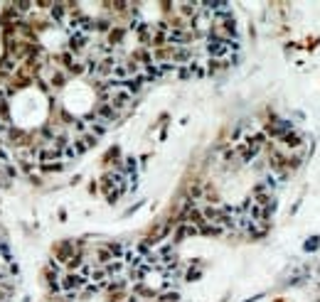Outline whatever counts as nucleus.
<instances>
[{
  "mask_svg": "<svg viewBox=\"0 0 320 302\" xmlns=\"http://www.w3.org/2000/svg\"><path fill=\"white\" fill-rule=\"evenodd\" d=\"M318 248H320V236H310L305 244H303V251H305V253H315Z\"/></svg>",
  "mask_w": 320,
  "mask_h": 302,
  "instance_id": "obj_1",
  "label": "nucleus"
}]
</instances>
